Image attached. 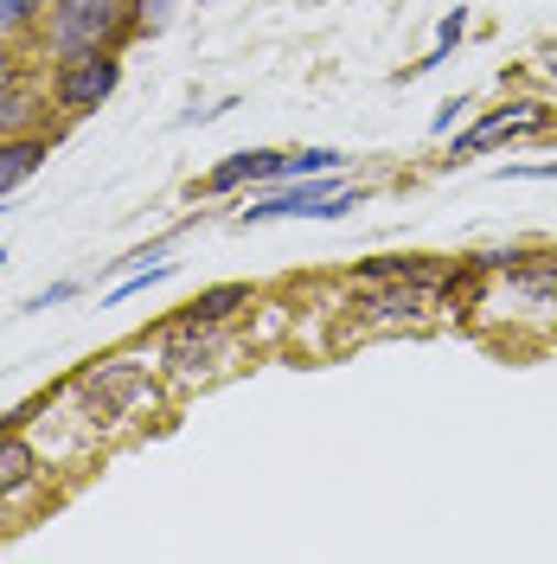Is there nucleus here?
Wrapping results in <instances>:
<instances>
[{
    "instance_id": "2eb2a0df",
    "label": "nucleus",
    "mask_w": 557,
    "mask_h": 564,
    "mask_svg": "<svg viewBox=\"0 0 557 564\" xmlns=\"http://www.w3.org/2000/svg\"><path fill=\"white\" fill-rule=\"evenodd\" d=\"M58 302H70V282H52L45 295H33V302H26V315H45V308H58Z\"/></svg>"
},
{
    "instance_id": "412c9836",
    "label": "nucleus",
    "mask_w": 557,
    "mask_h": 564,
    "mask_svg": "<svg viewBox=\"0 0 557 564\" xmlns=\"http://www.w3.org/2000/svg\"><path fill=\"white\" fill-rule=\"evenodd\" d=\"M199 7H206V0H199Z\"/></svg>"
},
{
    "instance_id": "f3484780",
    "label": "nucleus",
    "mask_w": 557,
    "mask_h": 564,
    "mask_svg": "<svg viewBox=\"0 0 557 564\" xmlns=\"http://www.w3.org/2000/svg\"><path fill=\"white\" fill-rule=\"evenodd\" d=\"M455 109H468V97H455V104H443V109H436V122H429L436 135H443V129H449V122H455Z\"/></svg>"
},
{
    "instance_id": "4468645a",
    "label": "nucleus",
    "mask_w": 557,
    "mask_h": 564,
    "mask_svg": "<svg viewBox=\"0 0 557 564\" xmlns=\"http://www.w3.org/2000/svg\"><path fill=\"white\" fill-rule=\"evenodd\" d=\"M167 13H174V0H135V26H141V33H161V26H167Z\"/></svg>"
},
{
    "instance_id": "f257e3e1",
    "label": "nucleus",
    "mask_w": 557,
    "mask_h": 564,
    "mask_svg": "<svg viewBox=\"0 0 557 564\" xmlns=\"http://www.w3.org/2000/svg\"><path fill=\"white\" fill-rule=\"evenodd\" d=\"M135 26V0H45V52L77 58V52H116V39Z\"/></svg>"
},
{
    "instance_id": "39448f33",
    "label": "nucleus",
    "mask_w": 557,
    "mask_h": 564,
    "mask_svg": "<svg viewBox=\"0 0 557 564\" xmlns=\"http://www.w3.org/2000/svg\"><path fill=\"white\" fill-rule=\"evenodd\" d=\"M347 186L340 174H314V180H288V193H270V199H250L244 225H270V218H320L327 199H340Z\"/></svg>"
},
{
    "instance_id": "0eeeda50",
    "label": "nucleus",
    "mask_w": 557,
    "mask_h": 564,
    "mask_svg": "<svg viewBox=\"0 0 557 564\" xmlns=\"http://www.w3.org/2000/svg\"><path fill=\"white\" fill-rule=\"evenodd\" d=\"M256 180H282V154H276V148H244V154H225V161L199 180V193H238V186H256Z\"/></svg>"
},
{
    "instance_id": "f8f14e48",
    "label": "nucleus",
    "mask_w": 557,
    "mask_h": 564,
    "mask_svg": "<svg viewBox=\"0 0 557 564\" xmlns=\"http://www.w3.org/2000/svg\"><path fill=\"white\" fill-rule=\"evenodd\" d=\"M26 122H33V97H26V84L0 77V135H20Z\"/></svg>"
},
{
    "instance_id": "a211bd4d",
    "label": "nucleus",
    "mask_w": 557,
    "mask_h": 564,
    "mask_svg": "<svg viewBox=\"0 0 557 564\" xmlns=\"http://www.w3.org/2000/svg\"><path fill=\"white\" fill-rule=\"evenodd\" d=\"M545 70H551V77H557V45H551V52H545Z\"/></svg>"
},
{
    "instance_id": "6ab92c4d",
    "label": "nucleus",
    "mask_w": 557,
    "mask_h": 564,
    "mask_svg": "<svg viewBox=\"0 0 557 564\" xmlns=\"http://www.w3.org/2000/svg\"><path fill=\"white\" fill-rule=\"evenodd\" d=\"M0 77H13V70H7V58H0Z\"/></svg>"
},
{
    "instance_id": "7ed1b4c3",
    "label": "nucleus",
    "mask_w": 557,
    "mask_h": 564,
    "mask_svg": "<svg viewBox=\"0 0 557 564\" xmlns=\"http://www.w3.org/2000/svg\"><path fill=\"white\" fill-rule=\"evenodd\" d=\"M557 122L551 104H506V109H488L468 135H455L449 148V167L455 161H474V154H488V148H500V141H525V135H545Z\"/></svg>"
},
{
    "instance_id": "20e7f679",
    "label": "nucleus",
    "mask_w": 557,
    "mask_h": 564,
    "mask_svg": "<svg viewBox=\"0 0 557 564\" xmlns=\"http://www.w3.org/2000/svg\"><path fill=\"white\" fill-rule=\"evenodd\" d=\"M77 391H84V404L103 411V417H129V411H141V404H154V379H148L141 366H122V359L90 366V372L77 379Z\"/></svg>"
},
{
    "instance_id": "423d86ee",
    "label": "nucleus",
    "mask_w": 557,
    "mask_h": 564,
    "mask_svg": "<svg viewBox=\"0 0 557 564\" xmlns=\"http://www.w3.org/2000/svg\"><path fill=\"white\" fill-rule=\"evenodd\" d=\"M225 359V334L206 321H174L167 327V372H206Z\"/></svg>"
},
{
    "instance_id": "f03ea898",
    "label": "nucleus",
    "mask_w": 557,
    "mask_h": 564,
    "mask_svg": "<svg viewBox=\"0 0 557 564\" xmlns=\"http://www.w3.org/2000/svg\"><path fill=\"white\" fill-rule=\"evenodd\" d=\"M116 84H122L116 52H77V58H58V70H52V104L65 116H90L116 97Z\"/></svg>"
},
{
    "instance_id": "6e6552de",
    "label": "nucleus",
    "mask_w": 557,
    "mask_h": 564,
    "mask_svg": "<svg viewBox=\"0 0 557 564\" xmlns=\"http://www.w3.org/2000/svg\"><path fill=\"white\" fill-rule=\"evenodd\" d=\"M45 154H52L45 135H0V199H7L13 186H26V180L45 167Z\"/></svg>"
},
{
    "instance_id": "ddd939ff",
    "label": "nucleus",
    "mask_w": 557,
    "mask_h": 564,
    "mask_svg": "<svg viewBox=\"0 0 557 564\" xmlns=\"http://www.w3.org/2000/svg\"><path fill=\"white\" fill-rule=\"evenodd\" d=\"M33 20H45V0H0V39L33 26Z\"/></svg>"
},
{
    "instance_id": "9d476101",
    "label": "nucleus",
    "mask_w": 557,
    "mask_h": 564,
    "mask_svg": "<svg viewBox=\"0 0 557 564\" xmlns=\"http://www.w3.org/2000/svg\"><path fill=\"white\" fill-rule=\"evenodd\" d=\"M33 475H39L33 443H26V436H13V430H0V500H7V494H20Z\"/></svg>"
},
{
    "instance_id": "9b49d317",
    "label": "nucleus",
    "mask_w": 557,
    "mask_h": 564,
    "mask_svg": "<svg viewBox=\"0 0 557 564\" xmlns=\"http://www.w3.org/2000/svg\"><path fill=\"white\" fill-rule=\"evenodd\" d=\"M340 148H302V154H282V180H314V174H340Z\"/></svg>"
},
{
    "instance_id": "1a4fd4ad",
    "label": "nucleus",
    "mask_w": 557,
    "mask_h": 564,
    "mask_svg": "<svg viewBox=\"0 0 557 564\" xmlns=\"http://www.w3.org/2000/svg\"><path fill=\"white\" fill-rule=\"evenodd\" d=\"M238 308H250V289H244V282H211V289H199V295L179 308V321H206V327H225V321L238 315Z\"/></svg>"
},
{
    "instance_id": "dca6fc26",
    "label": "nucleus",
    "mask_w": 557,
    "mask_h": 564,
    "mask_svg": "<svg viewBox=\"0 0 557 564\" xmlns=\"http://www.w3.org/2000/svg\"><path fill=\"white\" fill-rule=\"evenodd\" d=\"M500 180H557V161H532V167H506Z\"/></svg>"
},
{
    "instance_id": "aec40b11",
    "label": "nucleus",
    "mask_w": 557,
    "mask_h": 564,
    "mask_svg": "<svg viewBox=\"0 0 557 564\" xmlns=\"http://www.w3.org/2000/svg\"><path fill=\"white\" fill-rule=\"evenodd\" d=\"M0 263H7V250H0Z\"/></svg>"
}]
</instances>
